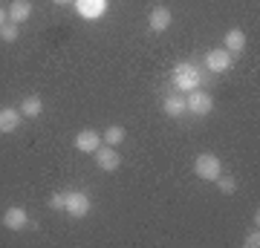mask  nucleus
<instances>
[{
	"label": "nucleus",
	"instance_id": "0eeeda50",
	"mask_svg": "<svg viewBox=\"0 0 260 248\" xmlns=\"http://www.w3.org/2000/svg\"><path fill=\"white\" fill-rule=\"evenodd\" d=\"M205 66L211 69V73H225V69H232V52L229 49H211L208 55H205Z\"/></svg>",
	"mask_w": 260,
	"mask_h": 248
},
{
	"label": "nucleus",
	"instance_id": "412c9836",
	"mask_svg": "<svg viewBox=\"0 0 260 248\" xmlns=\"http://www.w3.org/2000/svg\"><path fill=\"white\" fill-rule=\"evenodd\" d=\"M6 20H9V12H6L3 6H0V23H6Z\"/></svg>",
	"mask_w": 260,
	"mask_h": 248
},
{
	"label": "nucleus",
	"instance_id": "6ab92c4d",
	"mask_svg": "<svg viewBox=\"0 0 260 248\" xmlns=\"http://www.w3.org/2000/svg\"><path fill=\"white\" fill-rule=\"evenodd\" d=\"M49 208L52 211H64V193H52L49 196Z\"/></svg>",
	"mask_w": 260,
	"mask_h": 248
},
{
	"label": "nucleus",
	"instance_id": "7ed1b4c3",
	"mask_svg": "<svg viewBox=\"0 0 260 248\" xmlns=\"http://www.w3.org/2000/svg\"><path fill=\"white\" fill-rule=\"evenodd\" d=\"M90 208H93V202H90V196H87L84 191L64 193V211L70 214V217L81 220V217H87V214H90Z\"/></svg>",
	"mask_w": 260,
	"mask_h": 248
},
{
	"label": "nucleus",
	"instance_id": "ddd939ff",
	"mask_svg": "<svg viewBox=\"0 0 260 248\" xmlns=\"http://www.w3.org/2000/svg\"><path fill=\"white\" fill-rule=\"evenodd\" d=\"M6 12H9V20L26 23V20L32 18V0H12V6Z\"/></svg>",
	"mask_w": 260,
	"mask_h": 248
},
{
	"label": "nucleus",
	"instance_id": "4468645a",
	"mask_svg": "<svg viewBox=\"0 0 260 248\" xmlns=\"http://www.w3.org/2000/svg\"><path fill=\"white\" fill-rule=\"evenodd\" d=\"M20 116L23 119H38L41 113H44V101H41V95H26L23 101H20Z\"/></svg>",
	"mask_w": 260,
	"mask_h": 248
},
{
	"label": "nucleus",
	"instance_id": "aec40b11",
	"mask_svg": "<svg viewBox=\"0 0 260 248\" xmlns=\"http://www.w3.org/2000/svg\"><path fill=\"white\" fill-rule=\"evenodd\" d=\"M246 245H249V248H257V245H260V234H257V228H254V231L249 234V237H246Z\"/></svg>",
	"mask_w": 260,
	"mask_h": 248
},
{
	"label": "nucleus",
	"instance_id": "4be33fe9",
	"mask_svg": "<svg viewBox=\"0 0 260 248\" xmlns=\"http://www.w3.org/2000/svg\"><path fill=\"white\" fill-rule=\"evenodd\" d=\"M55 3H70V0H55Z\"/></svg>",
	"mask_w": 260,
	"mask_h": 248
},
{
	"label": "nucleus",
	"instance_id": "423d86ee",
	"mask_svg": "<svg viewBox=\"0 0 260 248\" xmlns=\"http://www.w3.org/2000/svg\"><path fill=\"white\" fill-rule=\"evenodd\" d=\"M75 3V12L87 20H99L107 12V0H73Z\"/></svg>",
	"mask_w": 260,
	"mask_h": 248
},
{
	"label": "nucleus",
	"instance_id": "dca6fc26",
	"mask_svg": "<svg viewBox=\"0 0 260 248\" xmlns=\"http://www.w3.org/2000/svg\"><path fill=\"white\" fill-rule=\"evenodd\" d=\"M104 145H110V147H119L121 141H124V127H119V124H113V127L104 130V136H102Z\"/></svg>",
	"mask_w": 260,
	"mask_h": 248
},
{
	"label": "nucleus",
	"instance_id": "39448f33",
	"mask_svg": "<svg viewBox=\"0 0 260 248\" xmlns=\"http://www.w3.org/2000/svg\"><path fill=\"white\" fill-rule=\"evenodd\" d=\"M95 165L102 167V170H107V173L119 170V165H121L119 150H116V147H110V145H102L99 150H95Z\"/></svg>",
	"mask_w": 260,
	"mask_h": 248
},
{
	"label": "nucleus",
	"instance_id": "9b49d317",
	"mask_svg": "<svg viewBox=\"0 0 260 248\" xmlns=\"http://www.w3.org/2000/svg\"><path fill=\"white\" fill-rule=\"evenodd\" d=\"M148 26H150V32H165L171 26V9L168 6H153L148 15Z\"/></svg>",
	"mask_w": 260,
	"mask_h": 248
},
{
	"label": "nucleus",
	"instance_id": "9d476101",
	"mask_svg": "<svg viewBox=\"0 0 260 248\" xmlns=\"http://www.w3.org/2000/svg\"><path fill=\"white\" fill-rule=\"evenodd\" d=\"M162 110H165V116H171V119H179V116H185V113H188L185 95H182V92H171V95H165V101H162Z\"/></svg>",
	"mask_w": 260,
	"mask_h": 248
},
{
	"label": "nucleus",
	"instance_id": "f8f14e48",
	"mask_svg": "<svg viewBox=\"0 0 260 248\" xmlns=\"http://www.w3.org/2000/svg\"><path fill=\"white\" fill-rule=\"evenodd\" d=\"M20 110L15 107H0V133H15L20 127Z\"/></svg>",
	"mask_w": 260,
	"mask_h": 248
},
{
	"label": "nucleus",
	"instance_id": "1a4fd4ad",
	"mask_svg": "<svg viewBox=\"0 0 260 248\" xmlns=\"http://www.w3.org/2000/svg\"><path fill=\"white\" fill-rule=\"evenodd\" d=\"M73 145H75V150H81V153H95V150L102 147V136H99L95 130H81V133H75Z\"/></svg>",
	"mask_w": 260,
	"mask_h": 248
},
{
	"label": "nucleus",
	"instance_id": "f03ea898",
	"mask_svg": "<svg viewBox=\"0 0 260 248\" xmlns=\"http://www.w3.org/2000/svg\"><path fill=\"white\" fill-rule=\"evenodd\" d=\"M194 173L203 182H217V176L223 173V162L214 156V153H200L194 159Z\"/></svg>",
	"mask_w": 260,
	"mask_h": 248
},
{
	"label": "nucleus",
	"instance_id": "a211bd4d",
	"mask_svg": "<svg viewBox=\"0 0 260 248\" xmlns=\"http://www.w3.org/2000/svg\"><path fill=\"white\" fill-rule=\"evenodd\" d=\"M217 188H220L223 193H234V191H237V182H234L232 176H223V173H220V176H217Z\"/></svg>",
	"mask_w": 260,
	"mask_h": 248
},
{
	"label": "nucleus",
	"instance_id": "20e7f679",
	"mask_svg": "<svg viewBox=\"0 0 260 248\" xmlns=\"http://www.w3.org/2000/svg\"><path fill=\"white\" fill-rule=\"evenodd\" d=\"M185 107H188V113H194V116H208V113L214 110V98L208 92L191 90L185 95Z\"/></svg>",
	"mask_w": 260,
	"mask_h": 248
},
{
	"label": "nucleus",
	"instance_id": "f3484780",
	"mask_svg": "<svg viewBox=\"0 0 260 248\" xmlns=\"http://www.w3.org/2000/svg\"><path fill=\"white\" fill-rule=\"evenodd\" d=\"M20 35V23H15V20H6V23H0V38L6 41V44H15Z\"/></svg>",
	"mask_w": 260,
	"mask_h": 248
},
{
	"label": "nucleus",
	"instance_id": "6e6552de",
	"mask_svg": "<svg viewBox=\"0 0 260 248\" xmlns=\"http://www.w3.org/2000/svg\"><path fill=\"white\" fill-rule=\"evenodd\" d=\"M3 225L9 231H23L29 225V214L26 208H20V205H12V208H6V214H3Z\"/></svg>",
	"mask_w": 260,
	"mask_h": 248
},
{
	"label": "nucleus",
	"instance_id": "f257e3e1",
	"mask_svg": "<svg viewBox=\"0 0 260 248\" xmlns=\"http://www.w3.org/2000/svg\"><path fill=\"white\" fill-rule=\"evenodd\" d=\"M200 81H203V73H200L194 64H177L174 66V87H177L179 92L200 90Z\"/></svg>",
	"mask_w": 260,
	"mask_h": 248
},
{
	"label": "nucleus",
	"instance_id": "2eb2a0df",
	"mask_svg": "<svg viewBox=\"0 0 260 248\" xmlns=\"http://www.w3.org/2000/svg\"><path fill=\"white\" fill-rule=\"evenodd\" d=\"M223 44H225L229 52H243V49H246V32H243V29H229L225 38H223Z\"/></svg>",
	"mask_w": 260,
	"mask_h": 248
}]
</instances>
